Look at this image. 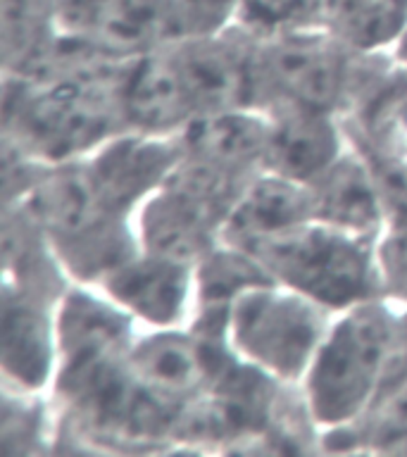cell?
I'll return each mask as SVG.
<instances>
[{
  "label": "cell",
  "mask_w": 407,
  "mask_h": 457,
  "mask_svg": "<svg viewBox=\"0 0 407 457\" xmlns=\"http://www.w3.org/2000/svg\"><path fill=\"white\" fill-rule=\"evenodd\" d=\"M127 60L64 36L27 77H3V148L46 164L84 160L124 131Z\"/></svg>",
  "instance_id": "obj_1"
},
{
  "label": "cell",
  "mask_w": 407,
  "mask_h": 457,
  "mask_svg": "<svg viewBox=\"0 0 407 457\" xmlns=\"http://www.w3.org/2000/svg\"><path fill=\"white\" fill-rule=\"evenodd\" d=\"M407 374L398 307L378 295L334 314L300 393L321 441L357 427L384 391Z\"/></svg>",
  "instance_id": "obj_2"
},
{
  "label": "cell",
  "mask_w": 407,
  "mask_h": 457,
  "mask_svg": "<svg viewBox=\"0 0 407 457\" xmlns=\"http://www.w3.org/2000/svg\"><path fill=\"white\" fill-rule=\"evenodd\" d=\"M3 205H21L38 221L74 284L98 286L141 248L136 220L103 203L84 160L41 162L20 198Z\"/></svg>",
  "instance_id": "obj_3"
},
{
  "label": "cell",
  "mask_w": 407,
  "mask_h": 457,
  "mask_svg": "<svg viewBox=\"0 0 407 457\" xmlns=\"http://www.w3.org/2000/svg\"><path fill=\"white\" fill-rule=\"evenodd\" d=\"M377 243L317 220L245 245L277 284L334 314L384 295Z\"/></svg>",
  "instance_id": "obj_4"
},
{
  "label": "cell",
  "mask_w": 407,
  "mask_h": 457,
  "mask_svg": "<svg viewBox=\"0 0 407 457\" xmlns=\"http://www.w3.org/2000/svg\"><path fill=\"white\" fill-rule=\"evenodd\" d=\"M334 312L288 286L270 281L236 300L227 345L241 362L286 386H300Z\"/></svg>",
  "instance_id": "obj_5"
},
{
  "label": "cell",
  "mask_w": 407,
  "mask_h": 457,
  "mask_svg": "<svg viewBox=\"0 0 407 457\" xmlns=\"http://www.w3.org/2000/svg\"><path fill=\"white\" fill-rule=\"evenodd\" d=\"M367 62L370 57L341 46L321 27L257 38L255 107L286 103L343 117Z\"/></svg>",
  "instance_id": "obj_6"
},
{
  "label": "cell",
  "mask_w": 407,
  "mask_h": 457,
  "mask_svg": "<svg viewBox=\"0 0 407 457\" xmlns=\"http://www.w3.org/2000/svg\"><path fill=\"white\" fill-rule=\"evenodd\" d=\"M245 186L179 157L171 177L136 212L143 250L195 264L224 241L228 212Z\"/></svg>",
  "instance_id": "obj_7"
},
{
  "label": "cell",
  "mask_w": 407,
  "mask_h": 457,
  "mask_svg": "<svg viewBox=\"0 0 407 457\" xmlns=\"http://www.w3.org/2000/svg\"><path fill=\"white\" fill-rule=\"evenodd\" d=\"M343 124L381 179L391 217L407 212V71L393 55L370 57Z\"/></svg>",
  "instance_id": "obj_8"
},
{
  "label": "cell",
  "mask_w": 407,
  "mask_h": 457,
  "mask_svg": "<svg viewBox=\"0 0 407 457\" xmlns=\"http://www.w3.org/2000/svg\"><path fill=\"white\" fill-rule=\"evenodd\" d=\"M228 355L227 343L203 338L191 327L155 328L136 336L129 367L143 391L177 417L179 427L181 414L205 395Z\"/></svg>",
  "instance_id": "obj_9"
},
{
  "label": "cell",
  "mask_w": 407,
  "mask_h": 457,
  "mask_svg": "<svg viewBox=\"0 0 407 457\" xmlns=\"http://www.w3.org/2000/svg\"><path fill=\"white\" fill-rule=\"evenodd\" d=\"M170 48L195 120L234 107H255V36L245 34L241 27H231L214 36L171 41Z\"/></svg>",
  "instance_id": "obj_10"
},
{
  "label": "cell",
  "mask_w": 407,
  "mask_h": 457,
  "mask_svg": "<svg viewBox=\"0 0 407 457\" xmlns=\"http://www.w3.org/2000/svg\"><path fill=\"white\" fill-rule=\"evenodd\" d=\"M96 288L143 331L188 327L195 303V264L138 248Z\"/></svg>",
  "instance_id": "obj_11"
},
{
  "label": "cell",
  "mask_w": 407,
  "mask_h": 457,
  "mask_svg": "<svg viewBox=\"0 0 407 457\" xmlns=\"http://www.w3.org/2000/svg\"><path fill=\"white\" fill-rule=\"evenodd\" d=\"M179 157V136H153L124 129L84 157V164L103 203L114 212L136 220L138 207L171 177Z\"/></svg>",
  "instance_id": "obj_12"
},
{
  "label": "cell",
  "mask_w": 407,
  "mask_h": 457,
  "mask_svg": "<svg viewBox=\"0 0 407 457\" xmlns=\"http://www.w3.org/2000/svg\"><path fill=\"white\" fill-rule=\"evenodd\" d=\"M57 305L3 284L0 384L24 393H50L57 364Z\"/></svg>",
  "instance_id": "obj_13"
},
{
  "label": "cell",
  "mask_w": 407,
  "mask_h": 457,
  "mask_svg": "<svg viewBox=\"0 0 407 457\" xmlns=\"http://www.w3.org/2000/svg\"><path fill=\"white\" fill-rule=\"evenodd\" d=\"M62 34L105 55L131 60L164 46L167 0H55Z\"/></svg>",
  "instance_id": "obj_14"
},
{
  "label": "cell",
  "mask_w": 407,
  "mask_h": 457,
  "mask_svg": "<svg viewBox=\"0 0 407 457\" xmlns=\"http://www.w3.org/2000/svg\"><path fill=\"white\" fill-rule=\"evenodd\" d=\"M267 117L264 171L312 184L348 150V131L341 114L300 105H271Z\"/></svg>",
  "instance_id": "obj_15"
},
{
  "label": "cell",
  "mask_w": 407,
  "mask_h": 457,
  "mask_svg": "<svg viewBox=\"0 0 407 457\" xmlns=\"http://www.w3.org/2000/svg\"><path fill=\"white\" fill-rule=\"evenodd\" d=\"M120 105L124 129L141 134L179 136L195 120L170 43L127 60L120 81Z\"/></svg>",
  "instance_id": "obj_16"
},
{
  "label": "cell",
  "mask_w": 407,
  "mask_h": 457,
  "mask_svg": "<svg viewBox=\"0 0 407 457\" xmlns=\"http://www.w3.org/2000/svg\"><path fill=\"white\" fill-rule=\"evenodd\" d=\"M307 193L312 220L328 227L378 241L391 224L384 184L367 157L353 145L312 184H307Z\"/></svg>",
  "instance_id": "obj_17"
},
{
  "label": "cell",
  "mask_w": 407,
  "mask_h": 457,
  "mask_svg": "<svg viewBox=\"0 0 407 457\" xmlns=\"http://www.w3.org/2000/svg\"><path fill=\"white\" fill-rule=\"evenodd\" d=\"M179 148L184 160L250 184L264 171L267 117L255 107L203 114L179 134Z\"/></svg>",
  "instance_id": "obj_18"
},
{
  "label": "cell",
  "mask_w": 407,
  "mask_h": 457,
  "mask_svg": "<svg viewBox=\"0 0 407 457\" xmlns=\"http://www.w3.org/2000/svg\"><path fill=\"white\" fill-rule=\"evenodd\" d=\"M274 278L248 248L220 241L195 262V303L188 327L203 338L227 343L228 312L243 293Z\"/></svg>",
  "instance_id": "obj_19"
},
{
  "label": "cell",
  "mask_w": 407,
  "mask_h": 457,
  "mask_svg": "<svg viewBox=\"0 0 407 457\" xmlns=\"http://www.w3.org/2000/svg\"><path fill=\"white\" fill-rule=\"evenodd\" d=\"M3 284L60 303L71 277L38 221L21 205H3Z\"/></svg>",
  "instance_id": "obj_20"
},
{
  "label": "cell",
  "mask_w": 407,
  "mask_h": 457,
  "mask_svg": "<svg viewBox=\"0 0 407 457\" xmlns=\"http://www.w3.org/2000/svg\"><path fill=\"white\" fill-rule=\"evenodd\" d=\"M307 220H312L307 186L262 171L243 188L231 207L224 241L245 248L270 236L284 234Z\"/></svg>",
  "instance_id": "obj_21"
},
{
  "label": "cell",
  "mask_w": 407,
  "mask_h": 457,
  "mask_svg": "<svg viewBox=\"0 0 407 457\" xmlns=\"http://www.w3.org/2000/svg\"><path fill=\"white\" fill-rule=\"evenodd\" d=\"M62 38L55 0H0L3 77L36 71Z\"/></svg>",
  "instance_id": "obj_22"
},
{
  "label": "cell",
  "mask_w": 407,
  "mask_h": 457,
  "mask_svg": "<svg viewBox=\"0 0 407 457\" xmlns=\"http://www.w3.org/2000/svg\"><path fill=\"white\" fill-rule=\"evenodd\" d=\"M321 29L357 55H393L407 36V0H327Z\"/></svg>",
  "instance_id": "obj_23"
},
{
  "label": "cell",
  "mask_w": 407,
  "mask_h": 457,
  "mask_svg": "<svg viewBox=\"0 0 407 457\" xmlns=\"http://www.w3.org/2000/svg\"><path fill=\"white\" fill-rule=\"evenodd\" d=\"M327 455H407V374L391 384L357 427L327 436Z\"/></svg>",
  "instance_id": "obj_24"
},
{
  "label": "cell",
  "mask_w": 407,
  "mask_h": 457,
  "mask_svg": "<svg viewBox=\"0 0 407 457\" xmlns=\"http://www.w3.org/2000/svg\"><path fill=\"white\" fill-rule=\"evenodd\" d=\"M60 414L50 393L3 388L0 450L3 455H50L57 453Z\"/></svg>",
  "instance_id": "obj_25"
},
{
  "label": "cell",
  "mask_w": 407,
  "mask_h": 457,
  "mask_svg": "<svg viewBox=\"0 0 407 457\" xmlns=\"http://www.w3.org/2000/svg\"><path fill=\"white\" fill-rule=\"evenodd\" d=\"M327 0H241L236 27L255 38L320 29Z\"/></svg>",
  "instance_id": "obj_26"
},
{
  "label": "cell",
  "mask_w": 407,
  "mask_h": 457,
  "mask_svg": "<svg viewBox=\"0 0 407 457\" xmlns=\"http://www.w3.org/2000/svg\"><path fill=\"white\" fill-rule=\"evenodd\" d=\"M241 0H167V38H203L236 27Z\"/></svg>",
  "instance_id": "obj_27"
},
{
  "label": "cell",
  "mask_w": 407,
  "mask_h": 457,
  "mask_svg": "<svg viewBox=\"0 0 407 457\" xmlns=\"http://www.w3.org/2000/svg\"><path fill=\"white\" fill-rule=\"evenodd\" d=\"M377 255L384 295L407 303V220H391L378 238Z\"/></svg>",
  "instance_id": "obj_28"
},
{
  "label": "cell",
  "mask_w": 407,
  "mask_h": 457,
  "mask_svg": "<svg viewBox=\"0 0 407 457\" xmlns=\"http://www.w3.org/2000/svg\"><path fill=\"white\" fill-rule=\"evenodd\" d=\"M395 307H398V324H400V338H403V345H405L407 353V303H398V300H393Z\"/></svg>",
  "instance_id": "obj_29"
},
{
  "label": "cell",
  "mask_w": 407,
  "mask_h": 457,
  "mask_svg": "<svg viewBox=\"0 0 407 457\" xmlns=\"http://www.w3.org/2000/svg\"><path fill=\"white\" fill-rule=\"evenodd\" d=\"M393 60H395V62L407 71V36L398 43V48L393 50Z\"/></svg>",
  "instance_id": "obj_30"
}]
</instances>
